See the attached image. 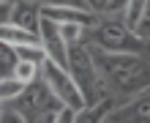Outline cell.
<instances>
[{
    "label": "cell",
    "instance_id": "6",
    "mask_svg": "<svg viewBox=\"0 0 150 123\" xmlns=\"http://www.w3.org/2000/svg\"><path fill=\"white\" fill-rule=\"evenodd\" d=\"M38 41H41V47H44V52H47V58L52 60V63H57L63 68L68 66V44L63 41V36H60V25L57 22L41 16V22H38Z\"/></svg>",
    "mask_w": 150,
    "mask_h": 123
},
{
    "label": "cell",
    "instance_id": "9",
    "mask_svg": "<svg viewBox=\"0 0 150 123\" xmlns=\"http://www.w3.org/2000/svg\"><path fill=\"white\" fill-rule=\"evenodd\" d=\"M115 107H117V104H115L112 96H107V99H101V101H96V104H85L82 109L74 112V123H107L109 112Z\"/></svg>",
    "mask_w": 150,
    "mask_h": 123
},
{
    "label": "cell",
    "instance_id": "11",
    "mask_svg": "<svg viewBox=\"0 0 150 123\" xmlns=\"http://www.w3.org/2000/svg\"><path fill=\"white\" fill-rule=\"evenodd\" d=\"M85 8L90 14H96L98 19H107V16H123L126 0H85Z\"/></svg>",
    "mask_w": 150,
    "mask_h": 123
},
{
    "label": "cell",
    "instance_id": "22",
    "mask_svg": "<svg viewBox=\"0 0 150 123\" xmlns=\"http://www.w3.org/2000/svg\"><path fill=\"white\" fill-rule=\"evenodd\" d=\"M11 3L14 0H0V25L8 22V14H11Z\"/></svg>",
    "mask_w": 150,
    "mask_h": 123
},
{
    "label": "cell",
    "instance_id": "18",
    "mask_svg": "<svg viewBox=\"0 0 150 123\" xmlns=\"http://www.w3.org/2000/svg\"><path fill=\"white\" fill-rule=\"evenodd\" d=\"M134 33H137L142 41H150V0L145 3V11H142V16H139V22H137Z\"/></svg>",
    "mask_w": 150,
    "mask_h": 123
},
{
    "label": "cell",
    "instance_id": "2",
    "mask_svg": "<svg viewBox=\"0 0 150 123\" xmlns=\"http://www.w3.org/2000/svg\"><path fill=\"white\" fill-rule=\"evenodd\" d=\"M66 71L74 77L76 87L82 90L85 96V104H96L101 99H107V87H104V80L98 74V66H96V58H93V49L87 41H79L68 47V66Z\"/></svg>",
    "mask_w": 150,
    "mask_h": 123
},
{
    "label": "cell",
    "instance_id": "14",
    "mask_svg": "<svg viewBox=\"0 0 150 123\" xmlns=\"http://www.w3.org/2000/svg\"><path fill=\"white\" fill-rule=\"evenodd\" d=\"M11 77H16L22 85H30V82H36L38 77H41V66L38 63H28V60H16Z\"/></svg>",
    "mask_w": 150,
    "mask_h": 123
},
{
    "label": "cell",
    "instance_id": "20",
    "mask_svg": "<svg viewBox=\"0 0 150 123\" xmlns=\"http://www.w3.org/2000/svg\"><path fill=\"white\" fill-rule=\"evenodd\" d=\"M41 6H74V8H85V0H38Z\"/></svg>",
    "mask_w": 150,
    "mask_h": 123
},
{
    "label": "cell",
    "instance_id": "15",
    "mask_svg": "<svg viewBox=\"0 0 150 123\" xmlns=\"http://www.w3.org/2000/svg\"><path fill=\"white\" fill-rule=\"evenodd\" d=\"M60 36H63V41L71 47V44H79V41H85L87 36V28L82 22H63L60 25Z\"/></svg>",
    "mask_w": 150,
    "mask_h": 123
},
{
    "label": "cell",
    "instance_id": "17",
    "mask_svg": "<svg viewBox=\"0 0 150 123\" xmlns=\"http://www.w3.org/2000/svg\"><path fill=\"white\" fill-rule=\"evenodd\" d=\"M16 66V52L11 44H3L0 41V77H8Z\"/></svg>",
    "mask_w": 150,
    "mask_h": 123
},
{
    "label": "cell",
    "instance_id": "19",
    "mask_svg": "<svg viewBox=\"0 0 150 123\" xmlns=\"http://www.w3.org/2000/svg\"><path fill=\"white\" fill-rule=\"evenodd\" d=\"M0 123H28V120H25L11 104H6V107H3V115H0Z\"/></svg>",
    "mask_w": 150,
    "mask_h": 123
},
{
    "label": "cell",
    "instance_id": "8",
    "mask_svg": "<svg viewBox=\"0 0 150 123\" xmlns=\"http://www.w3.org/2000/svg\"><path fill=\"white\" fill-rule=\"evenodd\" d=\"M8 22L16 28H25L30 33H38V22H41V3L38 0H14L11 3V14Z\"/></svg>",
    "mask_w": 150,
    "mask_h": 123
},
{
    "label": "cell",
    "instance_id": "13",
    "mask_svg": "<svg viewBox=\"0 0 150 123\" xmlns=\"http://www.w3.org/2000/svg\"><path fill=\"white\" fill-rule=\"evenodd\" d=\"M14 52H16V60H28V63H38L41 66L44 60H47V52H44L41 44H16Z\"/></svg>",
    "mask_w": 150,
    "mask_h": 123
},
{
    "label": "cell",
    "instance_id": "1",
    "mask_svg": "<svg viewBox=\"0 0 150 123\" xmlns=\"http://www.w3.org/2000/svg\"><path fill=\"white\" fill-rule=\"evenodd\" d=\"M90 49L104 87L115 99V104H123L150 90V58L145 52H101L96 47Z\"/></svg>",
    "mask_w": 150,
    "mask_h": 123
},
{
    "label": "cell",
    "instance_id": "5",
    "mask_svg": "<svg viewBox=\"0 0 150 123\" xmlns=\"http://www.w3.org/2000/svg\"><path fill=\"white\" fill-rule=\"evenodd\" d=\"M41 80L49 85V90L60 99L63 107H71V109H82V107H85V96H82V90L76 87L74 77L68 74L63 66L52 63L49 58L41 63Z\"/></svg>",
    "mask_w": 150,
    "mask_h": 123
},
{
    "label": "cell",
    "instance_id": "12",
    "mask_svg": "<svg viewBox=\"0 0 150 123\" xmlns=\"http://www.w3.org/2000/svg\"><path fill=\"white\" fill-rule=\"evenodd\" d=\"M25 90V85L16 80V77H0V104H14L19 99V93Z\"/></svg>",
    "mask_w": 150,
    "mask_h": 123
},
{
    "label": "cell",
    "instance_id": "24",
    "mask_svg": "<svg viewBox=\"0 0 150 123\" xmlns=\"http://www.w3.org/2000/svg\"><path fill=\"white\" fill-rule=\"evenodd\" d=\"M3 107H6V104H0V115H3Z\"/></svg>",
    "mask_w": 150,
    "mask_h": 123
},
{
    "label": "cell",
    "instance_id": "16",
    "mask_svg": "<svg viewBox=\"0 0 150 123\" xmlns=\"http://www.w3.org/2000/svg\"><path fill=\"white\" fill-rule=\"evenodd\" d=\"M145 3L147 0H126V8H123V25H126V28H131V30L137 28L139 16L145 11Z\"/></svg>",
    "mask_w": 150,
    "mask_h": 123
},
{
    "label": "cell",
    "instance_id": "3",
    "mask_svg": "<svg viewBox=\"0 0 150 123\" xmlns=\"http://www.w3.org/2000/svg\"><path fill=\"white\" fill-rule=\"evenodd\" d=\"M85 41L101 52H145V41L131 28L123 25V16H107L98 19L96 28L87 30Z\"/></svg>",
    "mask_w": 150,
    "mask_h": 123
},
{
    "label": "cell",
    "instance_id": "21",
    "mask_svg": "<svg viewBox=\"0 0 150 123\" xmlns=\"http://www.w3.org/2000/svg\"><path fill=\"white\" fill-rule=\"evenodd\" d=\"M74 112H76V109H71V107H63V109H60L55 118H52V123H74Z\"/></svg>",
    "mask_w": 150,
    "mask_h": 123
},
{
    "label": "cell",
    "instance_id": "7",
    "mask_svg": "<svg viewBox=\"0 0 150 123\" xmlns=\"http://www.w3.org/2000/svg\"><path fill=\"white\" fill-rule=\"evenodd\" d=\"M107 123H150V90L117 104L109 112Z\"/></svg>",
    "mask_w": 150,
    "mask_h": 123
},
{
    "label": "cell",
    "instance_id": "4",
    "mask_svg": "<svg viewBox=\"0 0 150 123\" xmlns=\"http://www.w3.org/2000/svg\"><path fill=\"white\" fill-rule=\"evenodd\" d=\"M11 107L28 123H41V120H52L60 109H63V104H60V99L49 90V85L38 77L36 82L25 85V90L19 93V99H16Z\"/></svg>",
    "mask_w": 150,
    "mask_h": 123
},
{
    "label": "cell",
    "instance_id": "23",
    "mask_svg": "<svg viewBox=\"0 0 150 123\" xmlns=\"http://www.w3.org/2000/svg\"><path fill=\"white\" fill-rule=\"evenodd\" d=\"M145 55L150 58V41H145Z\"/></svg>",
    "mask_w": 150,
    "mask_h": 123
},
{
    "label": "cell",
    "instance_id": "10",
    "mask_svg": "<svg viewBox=\"0 0 150 123\" xmlns=\"http://www.w3.org/2000/svg\"><path fill=\"white\" fill-rule=\"evenodd\" d=\"M0 41L11 44V47H16V44H41L38 41V33H30V30H25V28H16V25H11V22L0 25Z\"/></svg>",
    "mask_w": 150,
    "mask_h": 123
}]
</instances>
